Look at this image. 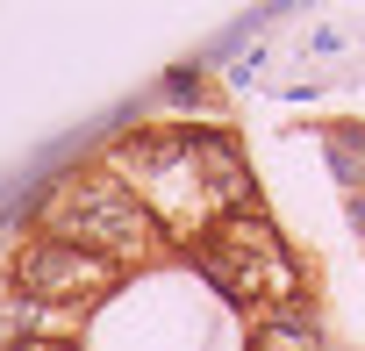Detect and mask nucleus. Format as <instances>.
I'll use <instances>...</instances> for the list:
<instances>
[{
  "label": "nucleus",
  "instance_id": "nucleus-5",
  "mask_svg": "<svg viewBox=\"0 0 365 351\" xmlns=\"http://www.w3.org/2000/svg\"><path fill=\"white\" fill-rule=\"evenodd\" d=\"M0 351H79V344L72 337H8Z\"/></svg>",
  "mask_w": 365,
  "mask_h": 351
},
{
  "label": "nucleus",
  "instance_id": "nucleus-4",
  "mask_svg": "<svg viewBox=\"0 0 365 351\" xmlns=\"http://www.w3.org/2000/svg\"><path fill=\"white\" fill-rule=\"evenodd\" d=\"M251 351H322V330L308 308H272V315H258Z\"/></svg>",
  "mask_w": 365,
  "mask_h": 351
},
{
  "label": "nucleus",
  "instance_id": "nucleus-1",
  "mask_svg": "<svg viewBox=\"0 0 365 351\" xmlns=\"http://www.w3.org/2000/svg\"><path fill=\"white\" fill-rule=\"evenodd\" d=\"M36 223H43V237H58V244H79V251H101V258H115L122 273L136 265V258H158L172 237L158 230V215L115 180V172H72V180H58L51 194H43V208H36Z\"/></svg>",
  "mask_w": 365,
  "mask_h": 351
},
{
  "label": "nucleus",
  "instance_id": "nucleus-2",
  "mask_svg": "<svg viewBox=\"0 0 365 351\" xmlns=\"http://www.w3.org/2000/svg\"><path fill=\"white\" fill-rule=\"evenodd\" d=\"M194 265L215 280V294H230L237 308H258V315H272V308H301V265H294V251H287V237L258 215V208H244V215H230L222 230H208L201 244H194Z\"/></svg>",
  "mask_w": 365,
  "mask_h": 351
},
{
  "label": "nucleus",
  "instance_id": "nucleus-3",
  "mask_svg": "<svg viewBox=\"0 0 365 351\" xmlns=\"http://www.w3.org/2000/svg\"><path fill=\"white\" fill-rule=\"evenodd\" d=\"M22 294L36 308H93L122 287V265L101 258V251H79V244H58V237H36L22 251Z\"/></svg>",
  "mask_w": 365,
  "mask_h": 351
}]
</instances>
